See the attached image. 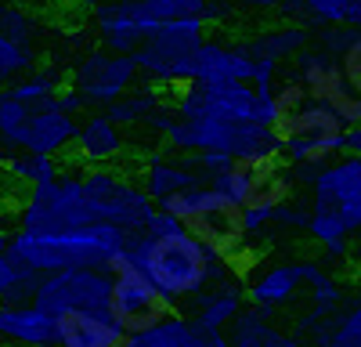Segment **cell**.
<instances>
[{
    "label": "cell",
    "instance_id": "42",
    "mask_svg": "<svg viewBox=\"0 0 361 347\" xmlns=\"http://www.w3.org/2000/svg\"><path fill=\"white\" fill-rule=\"evenodd\" d=\"M69 4H76V8H90V11H94L98 4H105V0H69Z\"/></svg>",
    "mask_w": 361,
    "mask_h": 347
},
{
    "label": "cell",
    "instance_id": "18",
    "mask_svg": "<svg viewBox=\"0 0 361 347\" xmlns=\"http://www.w3.org/2000/svg\"><path fill=\"white\" fill-rule=\"evenodd\" d=\"M58 322L33 304L0 308V347H54Z\"/></svg>",
    "mask_w": 361,
    "mask_h": 347
},
{
    "label": "cell",
    "instance_id": "8",
    "mask_svg": "<svg viewBox=\"0 0 361 347\" xmlns=\"http://www.w3.org/2000/svg\"><path fill=\"white\" fill-rule=\"evenodd\" d=\"M109 297H112L109 272H54L40 279L33 293V308H40L58 322V318L76 315V311H102L109 308Z\"/></svg>",
    "mask_w": 361,
    "mask_h": 347
},
{
    "label": "cell",
    "instance_id": "46",
    "mask_svg": "<svg viewBox=\"0 0 361 347\" xmlns=\"http://www.w3.org/2000/svg\"><path fill=\"white\" fill-rule=\"evenodd\" d=\"M0 4H4V0H0Z\"/></svg>",
    "mask_w": 361,
    "mask_h": 347
},
{
    "label": "cell",
    "instance_id": "23",
    "mask_svg": "<svg viewBox=\"0 0 361 347\" xmlns=\"http://www.w3.org/2000/svg\"><path fill=\"white\" fill-rule=\"evenodd\" d=\"M275 130L282 141H333V138H343L347 127L329 105L304 102L296 112L282 116V123Z\"/></svg>",
    "mask_w": 361,
    "mask_h": 347
},
{
    "label": "cell",
    "instance_id": "1",
    "mask_svg": "<svg viewBox=\"0 0 361 347\" xmlns=\"http://www.w3.org/2000/svg\"><path fill=\"white\" fill-rule=\"evenodd\" d=\"M123 264H130L148 286L159 293V300L177 311L185 308L195 293L214 286L231 272V260L199 231L185 228L177 217L156 210L141 236H134L123 250Z\"/></svg>",
    "mask_w": 361,
    "mask_h": 347
},
{
    "label": "cell",
    "instance_id": "21",
    "mask_svg": "<svg viewBox=\"0 0 361 347\" xmlns=\"http://www.w3.org/2000/svg\"><path fill=\"white\" fill-rule=\"evenodd\" d=\"M127 149L123 141V130H119L105 112H94L87 116L76 130V141H73V152L80 163H90V166H109L112 159H119Z\"/></svg>",
    "mask_w": 361,
    "mask_h": 347
},
{
    "label": "cell",
    "instance_id": "11",
    "mask_svg": "<svg viewBox=\"0 0 361 347\" xmlns=\"http://www.w3.org/2000/svg\"><path fill=\"white\" fill-rule=\"evenodd\" d=\"M112 275V297H109V311L119 318V326H123L127 333L148 326V322H156L159 315H166L170 308L159 300V293L152 286H148L130 264H119L109 272Z\"/></svg>",
    "mask_w": 361,
    "mask_h": 347
},
{
    "label": "cell",
    "instance_id": "5",
    "mask_svg": "<svg viewBox=\"0 0 361 347\" xmlns=\"http://www.w3.org/2000/svg\"><path fill=\"white\" fill-rule=\"evenodd\" d=\"M170 109L180 120H199V116H214V120L231 123H260V102L250 83H180L170 95ZM264 127V123H260Z\"/></svg>",
    "mask_w": 361,
    "mask_h": 347
},
{
    "label": "cell",
    "instance_id": "33",
    "mask_svg": "<svg viewBox=\"0 0 361 347\" xmlns=\"http://www.w3.org/2000/svg\"><path fill=\"white\" fill-rule=\"evenodd\" d=\"M300 15H304V29L318 25H350L354 15V0H300Z\"/></svg>",
    "mask_w": 361,
    "mask_h": 347
},
{
    "label": "cell",
    "instance_id": "36",
    "mask_svg": "<svg viewBox=\"0 0 361 347\" xmlns=\"http://www.w3.org/2000/svg\"><path fill=\"white\" fill-rule=\"evenodd\" d=\"M340 69H343V76H347V83H350V91L354 95H361V33L350 40V47L340 54Z\"/></svg>",
    "mask_w": 361,
    "mask_h": 347
},
{
    "label": "cell",
    "instance_id": "7",
    "mask_svg": "<svg viewBox=\"0 0 361 347\" xmlns=\"http://www.w3.org/2000/svg\"><path fill=\"white\" fill-rule=\"evenodd\" d=\"M137 83V66L130 54H112L105 47L80 51V58L69 69V91L83 98V105L109 109Z\"/></svg>",
    "mask_w": 361,
    "mask_h": 347
},
{
    "label": "cell",
    "instance_id": "12",
    "mask_svg": "<svg viewBox=\"0 0 361 347\" xmlns=\"http://www.w3.org/2000/svg\"><path fill=\"white\" fill-rule=\"evenodd\" d=\"M76 130H80V120L58 109L54 98H51V102H40V105H29V123H25V134H22L18 152L58 159L62 152L73 149Z\"/></svg>",
    "mask_w": 361,
    "mask_h": 347
},
{
    "label": "cell",
    "instance_id": "27",
    "mask_svg": "<svg viewBox=\"0 0 361 347\" xmlns=\"http://www.w3.org/2000/svg\"><path fill=\"white\" fill-rule=\"evenodd\" d=\"M260 178H264V170H257V166H231V170H224V174H217V178H209L206 185L214 188L228 207L238 214L243 207H250L253 202V195H257V185H260Z\"/></svg>",
    "mask_w": 361,
    "mask_h": 347
},
{
    "label": "cell",
    "instance_id": "37",
    "mask_svg": "<svg viewBox=\"0 0 361 347\" xmlns=\"http://www.w3.org/2000/svg\"><path fill=\"white\" fill-rule=\"evenodd\" d=\"M271 224L307 228V210H304V207H293V202H282V207H275V217H271Z\"/></svg>",
    "mask_w": 361,
    "mask_h": 347
},
{
    "label": "cell",
    "instance_id": "4",
    "mask_svg": "<svg viewBox=\"0 0 361 347\" xmlns=\"http://www.w3.org/2000/svg\"><path fill=\"white\" fill-rule=\"evenodd\" d=\"M206 40V22L202 18H177L163 22L152 37H148L130 58L137 66V76H145L159 91H173V87L188 83L192 58L199 44Z\"/></svg>",
    "mask_w": 361,
    "mask_h": 347
},
{
    "label": "cell",
    "instance_id": "17",
    "mask_svg": "<svg viewBox=\"0 0 361 347\" xmlns=\"http://www.w3.org/2000/svg\"><path fill=\"white\" fill-rule=\"evenodd\" d=\"M123 340L127 329L109 308L58 318V347H123Z\"/></svg>",
    "mask_w": 361,
    "mask_h": 347
},
{
    "label": "cell",
    "instance_id": "29",
    "mask_svg": "<svg viewBox=\"0 0 361 347\" xmlns=\"http://www.w3.org/2000/svg\"><path fill=\"white\" fill-rule=\"evenodd\" d=\"M62 66H37L29 76L8 83V98L22 102V105H40V102H51L58 98V91H62Z\"/></svg>",
    "mask_w": 361,
    "mask_h": 347
},
{
    "label": "cell",
    "instance_id": "6",
    "mask_svg": "<svg viewBox=\"0 0 361 347\" xmlns=\"http://www.w3.org/2000/svg\"><path fill=\"white\" fill-rule=\"evenodd\" d=\"M293 76L300 80V87L307 91V102L329 105L343 127H357L361 123V95L350 91V83L340 69V58L325 54L322 47L307 44L304 51L293 54Z\"/></svg>",
    "mask_w": 361,
    "mask_h": 347
},
{
    "label": "cell",
    "instance_id": "13",
    "mask_svg": "<svg viewBox=\"0 0 361 347\" xmlns=\"http://www.w3.org/2000/svg\"><path fill=\"white\" fill-rule=\"evenodd\" d=\"M246 308V289H243V279L238 275H228L214 286H206L202 293H195L185 308H177L185 318H192L195 326L209 329V333H228L231 322Z\"/></svg>",
    "mask_w": 361,
    "mask_h": 347
},
{
    "label": "cell",
    "instance_id": "25",
    "mask_svg": "<svg viewBox=\"0 0 361 347\" xmlns=\"http://www.w3.org/2000/svg\"><path fill=\"white\" fill-rule=\"evenodd\" d=\"M300 275H304V289L300 293L307 297V311H314L318 318H333L343 300H347V286L343 279H336L322 260H307L300 257Z\"/></svg>",
    "mask_w": 361,
    "mask_h": 347
},
{
    "label": "cell",
    "instance_id": "15",
    "mask_svg": "<svg viewBox=\"0 0 361 347\" xmlns=\"http://www.w3.org/2000/svg\"><path fill=\"white\" fill-rule=\"evenodd\" d=\"M253 76V58L246 54L243 44H228L221 37H206L192 58V73L188 80L192 83H224V80H235V83H250Z\"/></svg>",
    "mask_w": 361,
    "mask_h": 347
},
{
    "label": "cell",
    "instance_id": "9",
    "mask_svg": "<svg viewBox=\"0 0 361 347\" xmlns=\"http://www.w3.org/2000/svg\"><path fill=\"white\" fill-rule=\"evenodd\" d=\"M307 188H311L307 210L333 214L347 228L350 239L361 236V159L357 156H336L333 163H325Z\"/></svg>",
    "mask_w": 361,
    "mask_h": 347
},
{
    "label": "cell",
    "instance_id": "26",
    "mask_svg": "<svg viewBox=\"0 0 361 347\" xmlns=\"http://www.w3.org/2000/svg\"><path fill=\"white\" fill-rule=\"evenodd\" d=\"M163 102H166V91H159V87H152L148 80H141V83H134L119 102H112V105L102 109V112L109 116L119 130H123V127H145Z\"/></svg>",
    "mask_w": 361,
    "mask_h": 347
},
{
    "label": "cell",
    "instance_id": "16",
    "mask_svg": "<svg viewBox=\"0 0 361 347\" xmlns=\"http://www.w3.org/2000/svg\"><path fill=\"white\" fill-rule=\"evenodd\" d=\"M243 289H246L250 308H260V311H271V315H275L279 308H289L300 297V289H304L300 260H282V264L260 268L257 275H250L243 282Z\"/></svg>",
    "mask_w": 361,
    "mask_h": 347
},
{
    "label": "cell",
    "instance_id": "30",
    "mask_svg": "<svg viewBox=\"0 0 361 347\" xmlns=\"http://www.w3.org/2000/svg\"><path fill=\"white\" fill-rule=\"evenodd\" d=\"M40 279L33 272L18 268L15 260L0 257V308L8 304H33V293H37Z\"/></svg>",
    "mask_w": 361,
    "mask_h": 347
},
{
    "label": "cell",
    "instance_id": "45",
    "mask_svg": "<svg viewBox=\"0 0 361 347\" xmlns=\"http://www.w3.org/2000/svg\"><path fill=\"white\" fill-rule=\"evenodd\" d=\"M322 347H329V343H322Z\"/></svg>",
    "mask_w": 361,
    "mask_h": 347
},
{
    "label": "cell",
    "instance_id": "43",
    "mask_svg": "<svg viewBox=\"0 0 361 347\" xmlns=\"http://www.w3.org/2000/svg\"><path fill=\"white\" fill-rule=\"evenodd\" d=\"M4 253H8V231L0 228V257H4Z\"/></svg>",
    "mask_w": 361,
    "mask_h": 347
},
{
    "label": "cell",
    "instance_id": "35",
    "mask_svg": "<svg viewBox=\"0 0 361 347\" xmlns=\"http://www.w3.org/2000/svg\"><path fill=\"white\" fill-rule=\"evenodd\" d=\"M271 102H275L279 116H289V112H296L300 105L307 102V91L300 87V80L293 76V69H286V73L275 76V83H271ZM279 123H282V120H279Z\"/></svg>",
    "mask_w": 361,
    "mask_h": 347
},
{
    "label": "cell",
    "instance_id": "19",
    "mask_svg": "<svg viewBox=\"0 0 361 347\" xmlns=\"http://www.w3.org/2000/svg\"><path fill=\"white\" fill-rule=\"evenodd\" d=\"M156 217V202L145 195V188L130 178H119L116 188L109 192V199L102 202V221L127 231V236H141V231L148 228V221Z\"/></svg>",
    "mask_w": 361,
    "mask_h": 347
},
{
    "label": "cell",
    "instance_id": "14",
    "mask_svg": "<svg viewBox=\"0 0 361 347\" xmlns=\"http://www.w3.org/2000/svg\"><path fill=\"white\" fill-rule=\"evenodd\" d=\"M123 347H228V333H209L180 311H166L156 322L127 333Z\"/></svg>",
    "mask_w": 361,
    "mask_h": 347
},
{
    "label": "cell",
    "instance_id": "44",
    "mask_svg": "<svg viewBox=\"0 0 361 347\" xmlns=\"http://www.w3.org/2000/svg\"><path fill=\"white\" fill-rule=\"evenodd\" d=\"M4 95H8V87H4V83H0V102H4Z\"/></svg>",
    "mask_w": 361,
    "mask_h": 347
},
{
    "label": "cell",
    "instance_id": "20",
    "mask_svg": "<svg viewBox=\"0 0 361 347\" xmlns=\"http://www.w3.org/2000/svg\"><path fill=\"white\" fill-rule=\"evenodd\" d=\"M137 185H141L145 195L159 207V202H166L170 195L199 185V178H195L188 156H163V152H152V156L145 159V166H141V181H137Z\"/></svg>",
    "mask_w": 361,
    "mask_h": 347
},
{
    "label": "cell",
    "instance_id": "3",
    "mask_svg": "<svg viewBox=\"0 0 361 347\" xmlns=\"http://www.w3.org/2000/svg\"><path fill=\"white\" fill-rule=\"evenodd\" d=\"M87 224H102V207L87 192L83 170H58L54 181L29 188L15 214L18 231H73Z\"/></svg>",
    "mask_w": 361,
    "mask_h": 347
},
{
    "label": "cell",
    "instance_id": "2",
    "mask_svg": "<svg viewBox=\"0 0 361 347\" xmlns=\"http://www.w3.org/2000/svg\"><path fill=\"white\" fill-rule=\"evenodd\" d=\"M130 236L112 224H87L73 231H11L8 260L33 272L37 279L54 272H112L123 257Z\"/></svg>",
    "mask_w": 361,
    "mask_h": 347
},
{
    "label": "cell",
    "instance_id": "38",
    "mask_svg": "<svg viewBox=\"0 0 361 347\" xmlns=\"http://www.w3.org/2000/svg\"><path fill=\"white\" fill-rule=\"evenodd\" d=\"M221 4L228 11H235V8H243V11H275L279 0H221Z\"/></svg>",
    "mask_w": 361,
    "mask_h": 347
},
{
    "label": "cell",
    "instance_id": "39",
    "mask_svg": "<svg viewBox=\"0 0 361 347\" xmlns=\"http://www.w3.org/2000/svg\"><path fill=\"white\" fill-rule=\"evenodd\" d=\"M58 109H62V112H69V116H76V112H83L87 105H83V98L76 95V91H69V87H66V91H58Z\"/></svg>",
    "mask_w": 361,
    "mask_h": 347
},
{
    "label": "cell",
    "instance_id": "41",
    "mask_svg": "<svg viewBox=\"0 0 361 347\" xmlns=\"http://www.w3.org/2000/svg\"><path fill=\"white\" fill-rule=\"evenodd\" d=\"M347 264L361 272V239H357V243H350V253H347Z\"/></svg>",
    "mask_w": 361,
    "mask_h": 347
},
{
    "label": "cell",
    "instance_id": "34",
    "mask_svg": "<svg viewBox=\"0 0 361 347\" xmlns=\"http://www.w3.org/2000/svg\"><path fill=\"white\" fill-rule=\"evenodd\" d=\"M37 69V51L33 47H22L8 37H0V83H15L22 76H29Z\"/></svg>",
    "mask_w": 361,
    "mask_h": 347
},
{
    "label": "cell",
    "instance_id": "32",
    "mask_svg": "<svg viewBox=\"0 0 361 347\" xmlns=\"http://www.w3.org/2000/svg\"><path fill=\"white\" fill-rule=\"evenodd\" d=\"M325 343L329 347H361V293L343 300V308L333 315Z\"/></svg>",
    "mask_w": 361,
    "mask_h": 347
},
{
    "label": "cell",
    "instance_id": "28",
    "mask_svg": "<svg viewBox=\"0 0 361 347\" xmlns=\"http://www.w3.org/2000/svg\"><path fill=\"white\" fill-rule=\"evenodd\" d=\"M58 159H47V156H29V152H4L0 159V174L8 181L22 185V188H37V185H47L58 178Z\"/></svg>",
    "mask_w": 361,
    "mask_h": 347
},
{
    "label": "cell",
    "instance_id": "48",
    "mask_svg": "<svg viewBox=\"0 0 361 347\" xmlns=\"http://www.w3.org/2000/svg\"><path fill=\"white\" fill-rule=\"evenodd\" d=\"M54 347H58V343H54Z\"/></svg>",
    "mask_w": 361,
    "mask_h": 347
},
{
    "label": "cell",
    "instance_id": "40",
    "mask_svg": "<svg viewBox=\"0 0 361 347\" xmlns=\"http://www.w3.org/2000/svg\"><path fill=\"white\" fill-rule=\"evenodd\" d=\"M343 156H357L361 159V123L343 130Z\"/></svg>",
    "mask_w": 361,
    "mask_h": 347
},
{
    "label": "cell",
    "instance_id": "24",
    "mask_svg": "<svg viewBox=\"0 0 361 347\" xmlns=\"http://www.w3.org/2000/svg\"><path fill=\"white\" fill-rule=\"evenodd\" d=\"M307 44H311V29L296 25V22L260 29L257 37L243 40V47H246V54L253 58V62H271L279 69H282V62H293V54L304 51Z\"/></svg>",
    "mask_w": 361,
    "mask_h": 347
},
{
    "label": "cell",
    "instance_id": "31",
    "mask_svg": "<svg viewBox=\"0 0 361 347\" xmlns=\"http://www.w3.org/2000/svg\"><path fill=\"white\" fill-rule=\"evenodd\" d=\"M0 37H8V40H15L22 47H33L37 51L40 22H37V15H29L18 4H0Z\"/></svg>",
    "mask_w": 361,
    "mask_h": 347
},
{
    "label": "cell",
    "instance_id": "47",
    "mask_svg": "<svg viewBox=\"0 0 361 347\" xmlns=\"http://www.w3.org/2000/svg\"><path fill=\"white\" fill-rule=\"evenodd\" d=\"M0 178H4V174H0Z\"/></svg>",
    "mask_w": 361,
    "mask_h": 347
},
{
    "label": "cell",
    "instance_id": "22",
    "mask_svg": "<svg viewBox=\"0 0 361 347\" xmlns=\"http://www.w3.org/2000/svg\"><path fill=\"white\" fill-rule=\"evenodd\" d=\"M228 347H311L304 340H296L293 333H286L275 315L271 311H260V308H243V315L231 322V336H228Z\"/></svg>",
    "mask_w": 361,
    "mask_h": 347
},
{
    "label": "cell",
    "instance_id": "10",
    "mask_svg": "<svg viewBox=\"0 0 361 347\" xmlns=\"http://www.w3.org/2000/svg\"><path fill=\"white\" fill-rule=\"evenodd\" d=\"M156 29L159 22L148 15L145 0H105L94 8V33L112 54H134Z\"/></svg>",
    "mask_w": 361,
    "mask_h": 347
}]
</instances>
